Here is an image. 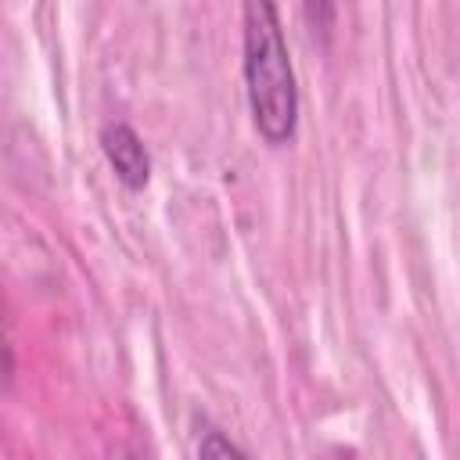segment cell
<instances>
[{
  "mask_svg": "<svg viewBox=\"0 0 460 460\" xmlns=\"http://www.w3.org/2000/svg\"><path fill=\"white\" fill-rule=\"evenodd\" d=\"M241 72L255 133L284 147L298 133V79L277 0H241Z\"/></svg>",
  "mask_w": 460,
  "mask_h": 460,
  "instance_id": "cell-1",
  "label": "cell"
},
{
  "mask_svg": "<svg viewBox=\"0 0 460 460\" xmlns=\"http://www.w3.org/2000/svg\"><path fill=\"white\" fill-rule=\"evenodd\" d=\"M101 151H104L115 180L126 190H144L147 187V180H151V155L144 147V137L129 122H122V119L104 122L101 126Z\"/></svg>",
  "mask_w": 460,
  "mask_h": 460,
  "instance_id": "cell-2",
  "label": "cell"
},
{
  "mask_svg": "<svg viewBox=\"0 0 460 460\" xmlns=\"http://www.w3.org/2000/svg\"><path fill=\"white\" fill-rule=\"evenodd\" d=\"M194 453H198V456H244L248 449H244V446H237L234 438H226L219 428L205 424V431L198 435V446H194Z\"/></svg>",
  "mask_w": 460,
  "mask_h": 460,
  "instance_id": "cell-3",
  "label": "cell"
},
{
  "mask_svg": "<svg viewBox=\"0 0 460 460\" xmlns=\"http://www.w3.org/2000/svg\"><path fill=\"white\" fill-rule=\"evenodd\" d=\"M331 11H334V0H305V14L316 29H327L331 25Z\"/></svg>",
  "mask_w": 460,
  "mask_h": 460,
  "instance_id": "cell-4",
  "label": "cell"
}]
</instances>
